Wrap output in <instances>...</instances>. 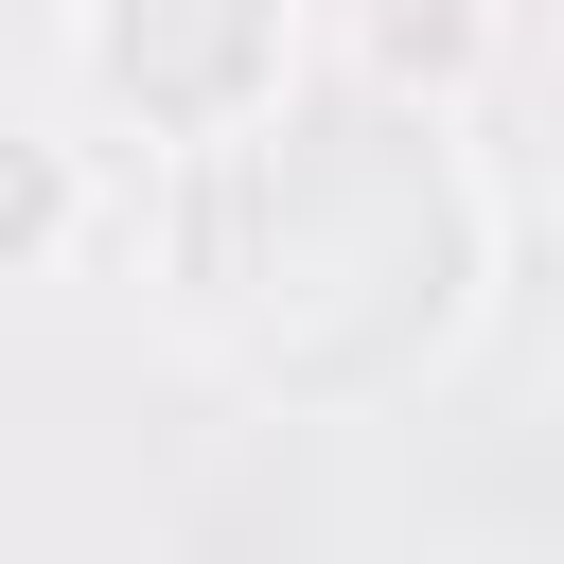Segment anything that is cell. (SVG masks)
Returning a JSON list of instances; mask_svg holds the SVG:
<instances>
[{
  "instance_id": "obj_2",
  "label": "cell",
  "mask_w": 564,
  "mask_h": 564,
  "mask_svg": "<svg viewBox=\"0 0 564 564\" xmlns=\"http://www.w3.org/2000/svg\"><path fill=\"white\" fill-rule=\"evenodd\" d=\"M300 35L317 0H70V88L159 159H229L300 106Z\"/></svg>"
},
{
  "instance_id": "obj_3",
  "label": "cell",
  "mask_w": 564,
  "mask_h": 564,
  "mask_svg": "<svg viewBox=\"0 0 564 564\" xmlns=\"http://www.w3.org/2000/svg\"><path fill=\"white\" fill-rule=\"evenodd\" d=\"M335 18V53H352V88L370 106H458L476 70H494V35H511V0H317Z\"/></svg>"
},
{
  "instance_id": "obj_1",
  "label": "cell",
  "mask_w": 564,
  "mask_h": 564,
  "mask_svg": "<svg viewBox=\"0 0 564 564\" xmlns=\"http://www.w3.org/2000/svg\"><path fill=\"white\" fill-rule=\"evenodd\" d=\"M476 282H494V212L423 106H370L352 141H317L282 106L264 141L194 159V194H176V300H212L247 335V370L317 388V405L458 352Z\"/></svg>"
},
{
  "instance_id": "obj_4",
  "label": "cell",
  "mask_w": 564,
  "mask_h": 564,
  "mask_svg": "<svg viewBox=\"0 0 564 564\" xmlns=\"http://www.w3.org/2000/svg\"><path fill=\"white\" fill-rule=\"evenodd\" d=\"M88 229H106V176H88V141H53V123H0V282H53Z\"/></svg>"
}]
</instances>
